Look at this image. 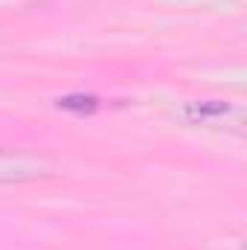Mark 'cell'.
<instances>
[{"label": "cell", "mask_w": 247, "mask_h": 250, "mask_svg": "<svg viewBox=\"0 0 247 250\" xmlns=\"http://www.w3.org/2000/svg\"><path fill=\"white\" fill-rule=\"evenodd\" d=\"M56 105L64 111H73V114H93L99 108V99L87 96V93H70V96H62Z\"/></svg>", "instance_id": "6da1fadb"}, {"label": "cell", "mask_w": 247, "mask_h": 250, "mask_svg": "<svg viewBox=\"0 0 247 250\" xmlns=\"http://www.w3.org/2000/svg\"><path fill=\"white\" fill-rule=\"evenodd\" d=\"M227 111H230V105H227V102H221V99H209V102H195V105H189V108H186V114H189L192 120L221 117V114H227Z\"/></svg>", "instance_id": "7a4b0ae2"}]
</instances>
